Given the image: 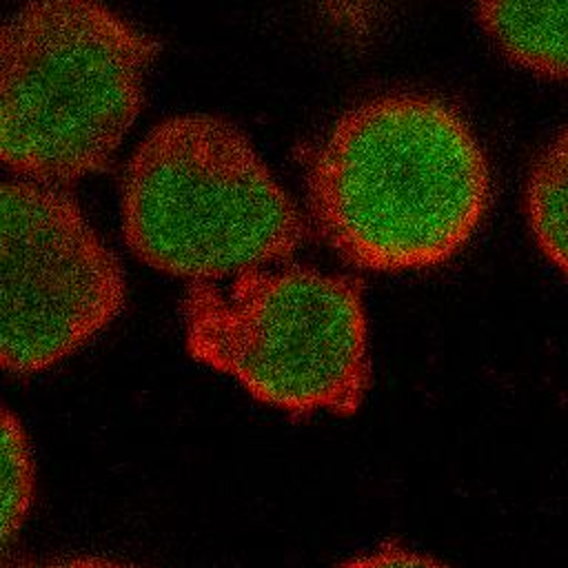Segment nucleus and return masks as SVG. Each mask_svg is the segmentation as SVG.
Wrapping results in <instances>:
<instances>
[{
    "instance_id": "obj_1",
    "label": "nucleus",
    "mask_w": 568,
    "mask_h": 568,
    "mask_svg": "<svg viewBox=\"0 0 568 568\" xmlns=\"http://www.w3.org/2000/svg\"><path fill=\"white\" fill-rule=\"evenodd\" d=\"M320 237L351 266L426 271L453 260L490 204L488 155L444 98L393 91L344 111L306 166Z\"/></svg>"
},
{
    "instance_id": "obj_2",
    "label": "nucleus",
    "mask_w": 568,
    "mask_h": 568,
    "mask_svg": "<svg viewBox=\"0 0 568 568\" xmlns=\"http://www.w3.org/2000/svg\"><path fill=\"white\" fill-rule=\"evenodd\" d=\"M158 42L102 0H29L0 24V164L64 186L109 166Z\"/></svg>"
},
{
    "instance_id": "obj_3",
    "label": "nucleus",
    "mask_w": 568,
    "mask_h": 568,
    "mask_svg": "<svg viewBox=\"0 0 568 568\" xmlns=\"http://www.w3.org/2000/svg\"><path fill=\"white\" fill-rule=\"evenodd\" d=\"M120 211L131 253L189 282L284 262L306 235L251 138L209 113L173 115L146 133L126 164Z\"/></svg>"
},
{
    "instance_id": "obj_4",
    "label": "nucleus",
    "mask_w": 568,
    "mask_h": 568,
    "mask_svg": "<svg viewBox=\"0 0 568 568\" xmlns=\"http://www.w3.org/2000/svg\"><path fill=\"white\" fill-rule=\"evenodd\" d=\"M182 324L195 362L293 417L353 415L371 386L357 277L284 260L220 282H191Z\"/></svg>"
},
{
    "instance_id": "obj_5",
    "label": "nucleus",
    "mask_w": 568,
    "mask_h": 568,
    "mask_svg": "<svg viewBox=\"0 0 568 568\" xmlns=\"http://www.w3.org/2000/svg\"><path fill=\"white\" fill-rule=\"evenodd\" d=\"M120 260L60 186L0 182V371L40 373L124 308Z\"/></svg>"
},
{
    "instance_id": "obj_6",
    "label": "nucleus",
    "mask_w": 568,
    "mask_h": 568,
    "mask_svg": "<svg viewBox=\"0 0 568 568\" xmlns=\"http://www.w3.org/2000/svg\"><path fill=\"white\" fill-rule=\"evenodd\" d=\"M488 40L513 64L568 82V0H475Z\"/></svg>"
},
{
    "instance_id": "obj_7",
    "label": "nucleus",
    "mask_w": 568,
    "mask_h": 568,
    "mask_svg": "<svg viewBox=\"0 0 568 568\" xmlns=\"http://www.w3.org/2000/svg\"><path fill=\"white\" fill-rule=\"evenodd\" d=\"M524 211L537 248L568 277V122L532 162Z\"/></svg>"
},
{
    "instance_id": "obj_8",
    "label": "nucleus",
    "mask_w": 568,
    "mask_h": 568,
    "mask_svg": "<svg viewBox=\"0 0 568 568\" xmlns=\"http://www.w3.org/2000/svg\"><path fill=\"white\" fill-rule=\"evenodd\" d=\"M36 462L22 422L0 406V561L13 548L33 504Z\"/></svg>"
},
{
    "instance_id": "obj_9",
    "label": "nucleus",
    "mask_w": 568,
    "mask_h": 568,
    "mask_svg": "<svg viewBox=\"0 0 568 568\" xmlns=\"http://www.w3.org/2000/svg\"><path fill=\"white\" fill-rule=\"evenodd\" d=\"M337 568H450V566H446L444 561L430 555L417 552L399 544H382L368 552H359L342 561Z\"/></svg>"
},
{
    "instance_id": "obj_10",
    "label": "nucleus",
    "mask_w": 568,
    "mask_h": 568,
    "mask_svg": "<svg viewBox=\"0 0 568 568\" xmlns=\"http://www.w3.org/2000/svg\"><path fill=\"white\" fill-rule=\"evenodd\" d=\"M36 568H138L126 561H115L106 557H64L55 561H47Z\"/></svg>"
}]
</instances>
